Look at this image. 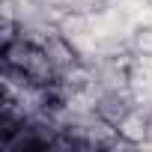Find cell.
I'll list each match as a JSON object with an SVG mask.
<instances>
[{
    "mask_svg": "<svg viewBox=\"0 0 152 152\" xmlns=\"http://www.w3.org/2000/svg\"><path fill=\"white\" fill-rule=\"evenodd\" d=\"M116 131H119V140L128 143V146H140L149 140V131H152V116L131 107L119 122H116Z\"/></svg>",
    "mask_w": 152,
    "mask_h": 152,
    "instance_id": "obj_1",
    "label": "cell"
},
{
    "mask_svg": "<svg viewBox=\"0 0 152 152\" xmlns=\"http://www.w3.org/2000/svg\"><path fill=\"white\" fill-rule=\"evenodd\" d=\"M42 48L48 51V57H51V63L63 72V69H69V66H75V63H81V54H78V48L72 45V36H66V33H54V36H48L45 42H42Z\"/></svg>",
    "mask_w": 152,
    "mask_h": 152,
    "instance_id": "obj_2",
    "label": "cell"
},
{
    "mask_svg": "<svg viewBox=\"0 0 152 152\" xmlns=\"http://www.w3.org/2000/svg\"><path fill=\"white\" fill-rule=\"evenodd\" d=\"M96 116H102V119H107V122H119L128 110H131V104H128V99L119 93V90H110V93H102L99 99H96Z\"/></svg>",
    "mask_w": 152,
    "mask_h": 152,
    "instance_id": "obj_3",
    "label": "cell"
},
{
    "mask_svg": "<svg viewBox=\"0 0 152 152\" xmlns=\"http://www.w3.org/2000/svg\"><path fill=\"white\" fill-rule=\"evenodd\" d=\"M128 48H131L137 57H146V60H152V24H140V27H134Z\"/></svg>",
    "mask_w": 152,
    "mask_h": 152,
    "instance_id": "obj_4",
    "label": "cell"
},
{
    "mask_svg": "<svg viewBox=\"0 0 152 152\" xmlns=\"http://www.w3.org/2000/svg\"><path fill=\"white\" fill-rule=\"evenodd\" d=\"M84 3L90 6V9H102V6H107L110 0H84Z\"/></svg>",
    "mask_w": 152,
    "mask_h": 152,
    "instance_id": "obj_5",
    "label": "cell"
}]
</instances>
